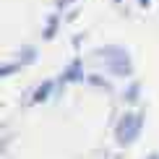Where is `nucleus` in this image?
Wrapping results in <instances>:
<instances>
[{"label": "nucleus", "mask_w": 159, "mask_h": 159, "mask_svg": "<svg viewBox=\"0 0 159 159\" xmlns=\"http://www.w3.org/2000/svg\"><path fill=\"white\" fill-rule=\"evenodd\" d=\"M141 128H143V115H138V112H125L123 120L117 123V141H120L123 146L133 143L136 136L141 133Z\"/></svg>", "instance_id": "nucleus-1"}, {"label": "nucleus", "mask_w": 159, "mask_h": 159, "mask_svg": "<svg viewBox=\"0 0 159 159\" xmlns=\"http://www.w3.org/2000/svg\"><path fill=\"white\" fill-rule=\"evenodd\" d=\"M102 60H104V65H107V70L115 73V76H130L133 73V65H130L128 55H125L123 50H117V47L102 50Z\"/></svg>", "instance_id": "nucleus-2"}, {"label": "nucleus", "mask_w": 159, "mask_h": 159, "mask_svg": "<svg viewBox=\"0 0 159 159\" xmlns=\"http://www.w3.org/2000/svg\"><path fill=\"white\" fill-rule=\"evenodd\" d=\"M84 78V65H81V60H73L65 68V73L60 76V84H70V81H81Z\"/></svg>", "instance_id": "nucleus-3"}, {"label": "nucleus", "mask_w": 159, "mask_h": 159, "mask_svg": "<svg viewBox=\"0 0 159 159\" xmlns=\"http://www.w3.org/2000/svg\"><path fill=\"white\" fill-rule=\"evenodd\" d=\"M52 89H55V81H44V84L34 91V102H44V99L50 97V91H52Z\"/></svg>", "instance_id": "nucleus-4"}, {"label": "nucleus", "mask_w": 159, "mask_h": 159, "mask_svg": "<svg viewBox=\"0 0 159 159\" xmlns=\"http://www.w3.org/2000/svg\"><path fill=\"white\" fill-rule=\"evenodd\" d=\"M136 99H138V84H130V86H128V91H125V102L133 104Z\"/></svg>", "instance_id": "nucleus-5"}, {"label": "nucleus", "mask_w": 159, "mask_h": 159, "mask_svg": "<svg viewBox=\"0 0 159 159\" xmlns=\"http://www.w3.org/2000/svg\"><path fill=\"white\" fill-rule=\"evenodd\" d=\"M34 60V50L31 47H24V63H31Z\"/></svg>", "instance_id": "nucleus-6"}, {"label": "nucleus", "mask_w": 159, "mask_h": 159, "mask_svg": "<svg viewBox=\"0 0 159 159\" xmlns=\"http://www.w3.org/2000/svg\"><path fill=\"white\" fill-rule=\"evenodd\" d=\"M16 68H18V65H3V76H11Z\"/></svg>", "instance_id": "nucleus-7"}, {"label": "nucleus", "mask_w": 159, "mask_h": 159, "mask_svg": "<svg viewBox=\"0 0 159 159\" xmlns=\"http://www.w3.org/2000/svg\"><path fill=\"white\" fill-rule=\"evenodd\" d=\"M91 84H97V86H102V89H107V84H104V81H102V78H97V76H94V78H91Z\"/></svg>", "instance_id": "nucleus-8"}, {"label": "nucleus", "mask_w": 159, "mask_h": 159, "mask_svg": "<svg viewBox=\"0 0 159 159\" xmlns=\"http://www.w3.org/2000/svg\"><path fill=\"white\" fill-rule=\"evenodd\" d=\"M149 159H159V157H157V154H151V157H149Z\"/></svg>", "instance_id": "nucleus-9"}, {"label": "nucleus", "mask_w": 159, "mask_h": 159, "mask_svg": "<svg viewBox=\"0 0 159 159\" xmlns=\"http://www.w3.org/2000/svg\"><path fill=\"white\" fill-rule=\"evenodd\" d=\"M141 3H143V5H149V0H141Z\"/></svg>", "instance_id": "nucleus-10"}]
</instances>
